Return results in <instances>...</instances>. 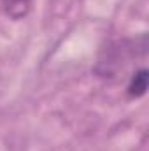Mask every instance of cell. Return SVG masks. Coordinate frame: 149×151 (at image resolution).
I'll return each instance as SVG.
<instances>
[{
	"mask_svg": "<svg viewBox=\"0 0 149 151\" xmlns=\"http://www.w3.org/2000/svg\"><path fill=\"white\" fill-rule=\"evenodd\" d=\"M2 7L5 14L12 19L25 18L32 9V0H2Z\"/></svg>",
	"mask_w": 149,
	"mask_h": 151,
	"instance_id": "cell-1",
	"label": "cell"
},
{
	"mask_svg": "<svg viewBox=\"0 0 149 151\" xmlns=\"http://www.w3.org/2000/svg\"><path fill=\"white\" fill-rule=\"evenodd\" d=\"M126 90H128V95H130L132 99L142 97V95L146 93V90H148V70H146V69L137 70L135 74L132 76V79H130Z\"/></svg>",
	"mask_w": 149,
	"mask_h": 151,
	"instance_id": "cell-2",
	"label": "cell"
}]
</instances>
